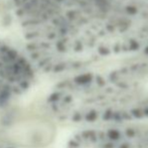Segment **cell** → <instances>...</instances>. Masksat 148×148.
Wrapping results in <instances>:
<instances>
[{
	"label": "cell",
	"instance_id": "obj_1",
	"mask_svg": "<svg viewBox=\"0 0 148 148\" xmlns=\"http://www.w3.org/2000/svg\"><path fill=\"white\" fill-rule=\"evenodd\" d=\"M84 0H9L23 51L37 72L57 74L82 51Z\"/></svg>",
	"mask_w": 148,
	"mask_h": 148
},
{
	"label": "cell",
	"instance_id": "obj_2",
	"mask_svg": "<svg viewBox=\"0 0 148 148\" xmlns=\"http://www.w3.org/2000/svg\"><path fill=\"white\" fill-rule=\"evenodd\" d=\"M36 73L23 49L0 38V101L26 93L34 84Z\"/></svg>",
	"mask_w": 148,
	"mask_h": 148
},
{
	"label": "cell",
	"instance_id": "obj_3",
	"mask_svg": "<svg viewBox=\"0 0 148 148\" xmlns=\"http://www.w3.org/2000/svg\"><path fill=\"white\" fill-rule=\"evenodd\" d=\"M84 119H86V121H89V122H92V121H95L97 119V112L94 111V110H91L88 113L85 115V117H83Z\"/></svg>",
	"mask_w": 148,
	"mask_h": 148
},
{
	"label": "cell",
	"instance_id": "obj_4",
	"mask_svg": "<svg viewBox=\"0 0 148 148\" xmlns=\"http://www.w3.org/2000/svg\"><path fill=\"white\" fill-rule=\"evenodd\" d=\"M108 136L112 139V140H117V139L120 137V133L116 130H110L108 132Z\"/></svg>",
	"mask_w": 148,
	"mask_h": 148
},
{
	"label": "cell",
	"instance_id": "obj_5",
	"mask_svg": "<svg viewBox=\"0 0 148 148\" xmlns=\"http://www.w3.org/2000/svg\"><path fill=\"white\" fill-rule=\"evenodd\" d=\"M109 116H110V117H111V111H110V110H108V111L105 113V116H104V119H105V120H108V119H109Z\"/></svg>",
	"mask_w": 148,
	"mask_h": 148
},
{
	"label": "cell",
	"instance_id": "obj_6",
	"mask_svg": "<svg viewBox=\"0 0 148 148\" xmlns=\"http://www.w3.org/2000/svg\"><path fill=\"white\" fill-rule=\"evenodd\" d=\"M133 114H134V116H136V117H138V118L141 116L140 112H139L138 110H133Z\"/></svg>",
	"mask_w": 148,
	"mask_h": 148
},
{
	"label": "cell",
	"instance_id": "obj_7",
	"mask_svg": "<svg viewBox=\"0 0 148 148\" xmlns=\"http://www.w3.org/2000/svg\"><path fill=\"white\" fill-rule=\"evenodd\" d=\"M127 133H128V136H130V137H132V136H134V131L133 130H127Z\"/></svg>",
	"mask_w": 148,
	"mask_h": 148
},
{
	"label": "cell",
	"instance_id": "obj_8",
	"mask_svg": "<svg viewBox=\"0 0 148 148\" xmlns=\"http://www.w3.org/2000/svg\"><path fill=\"white\" fill-rule=\"evenodd\" d=\"M0 148H12V147H7V146H0Z\"/></svg>",
	"mask_w": 148,
	"mask_h": 148
},
{
	"label": "cell",
	"instance_id": "obj_9",
	"mask_svg": "<svg viewBox=\"0 0 148 148\" xmlns=\"http://www.w3.org/2000/svg\"><path fill=\"white\" fill-rule=\"evenodd\" d=\"M121 148H128V146H126V145H123V146L121 147Z\"/></svg>",
	"mask_w": 148,
	"mask_h": 148
},
{
	"label": "cell",
	"instance_id": "obj_10",
	"mask_svg": "<svg viewBox=\"0 0 148 148\" xmlns=\"http://www.w3.org/2000/svg\"><path fill=\"white\" fill-rule=\"evenodd\" d=\"M145 114H146V115H148V109H146V111H145Z\"/></svg>",
	"mask_w": 148,
	"mask_h": 148
}]
</instances>
